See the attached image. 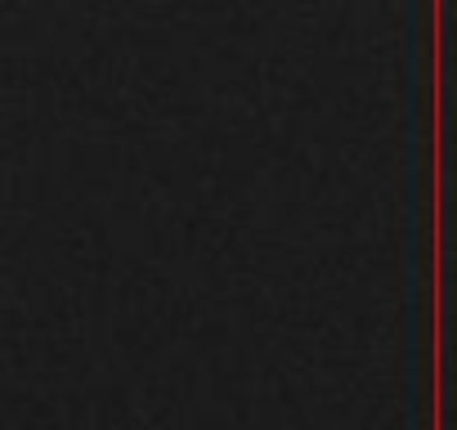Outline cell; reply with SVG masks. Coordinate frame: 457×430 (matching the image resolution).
Returning <instances> with one entry per match:
<instances>
[]
</instances>
